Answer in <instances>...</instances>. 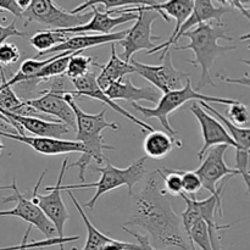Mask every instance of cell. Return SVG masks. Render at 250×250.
I'll return each mask as SVG.
<instances>
[{
	"label": "cell",
	"mask_w": 250,
	"mask_h": 250,
	"mask_svg": "<svg viewBox=\"0 0 250 250\" xmlns=\"http://www.w3.org/2000/svg\"><path fill=\"white\" fill-rule=\"evenodd\" d=\"M95 78H97V75L90 71V72H88L87 75L83 76V77L76 78V80H71V82H72L73 85H75L76 90H68V93H70V94L75 98L76 97H87V98H92V99L99 100V102L104 103V104H106L107 106L111 107L114 111H116L117 114H120L121 116H124L125 119L129 120L131 122L136 124L137 126L141 127L142 132L155 131V128H153L150 125H148L146 122H144L143 120H139L138 117L133 116L131 112H128L127 110H125L124 107L120 106V105L116 104L114 100L109 99V98L106 97V94L104 93V90L100 89L99 85L97 84V81H95Z\"/></svg>",
	"instance_id": "5bb4252c"
},
{
	"label": "cell",
	"mask_w": 250,
	"mask_h": 250,
	"mask_svg": "<svg viewBox=\"0 0 250 250\" xmlns=\"http://www.w3.org/2000/svg\"><path fill=\"white\" fill-rule=\"evenodd\" d=\"M189 38L187 45L175 46V50H192L194 54V60H187L193 66H199L202 68V76L198 82L195 90L199 92L205 85H215L211 80V68L215 59L219 55L229 51L236 50V45H220L219 41L232 42L233 38L227 36L224 29V23L214 24L212 22L199 23L194 28L188 29L181 36Z\"/></svg>",
	"instance_id": "3957f363"
},
{
	"label": "cell",
	"mask_w": 250,
	"mask_h": 250,
	"mask_svg": "<svg viewBox=\"0 0 250 250\" xmlns=\"http://www.w3.org/2000/svg\"><path fill=\"white\" fill-rule=\"evenodd\" d=\"M231 7H236L247 19H250V0H232Z\"/></svg>",
	"instance_id": "74e56055"
},
{
	"label": "cell",
	"mask_w": 250,
	"mask_h": 250,
	"mask_svg": "<svg viewBox=\"0 0 250 250\" xmlns=\"http://www.w3.org/2000/svg\"><path fill=\"white\" fill-rule=\"evenodd\" d=\"M121 227L125 232H127V233L129 234V236H132L136 238L137 244L141 247V250H161V249H155L153 246H151L150 238H149L148 236H143V234L137 233V232L132 231V229H129L128 227H126V226H121Z\"/></svg>",
	"instance_id": "d590c367"
},
{
	"label": "cell",
	"mask_w": 250,
	"mask_h": 250,
	"mask_svg": "<svg viewBox=\"0 0 250 250\" xmlns=\"http://www.w3.org/2000/svg\"><path fill=\"white\" fill-rule=\"evenodd\" d=\"M110 14L121 12H134L137 14L136 22L131 28L127 29V34L122 41L119 42L122 46V60L129 61L132 56L141 50H151L155 46V41L161 38L160 36H153V23L160 17V15L153 10H146L143 6L125 7V9L112 10Z\"/></svg>",
	"instance_id": "8992f818"
},
{
	"label": "cell",
	"mask_w": 250,
	"mask_h": 250,
	"mask_svg": "<svg viewBox=\"0 0 250 250\" xmlns=\"http://www.w3.org/2000/svg\"><path fill=\"white\" fill-rule=\"evenodd\" d=\"M6 189L14 190V195L6 197L5 199H2L1 203L2 204H6V203L15 202L16 203V207L11 210H0V216L19 217V219L28 222L29 226L36 227L38 231H41L45 236L46 239L58 237L55 227L49 221L48 217L44 215L41 208L36 203L32 202L31 198H27L26 195H23L20 192L16 183V177L12 178V183L10 186H2V187H0V190Z\"/></svg>",
	"instance_id": "30bf717a"
},
{
	"label": "cell",
	"mask_w": 250,
	"mask_h": 250,
	"mask_svg": "<svg viewBox=\"0 0 250 250\" xmlns=\"http://www.w3.org/2000/svg\"><path fill=\"white\" fill-rule=\"evenodd\" d=\"M220 4H222V6H229L231 7V2L232 0H217Z\"/></svg>",
	"instance_id": "b9f144b4"
},
{
	"label": "cell",
	"mask_w": 250,
	"mask_h": 250,
	"mask_svg": "<svg viewBox=\"0 0 250 250\" xmlns=\"http://www.w3.org/2000/svg\"><path fill=\"white\" fill-rule=\"evenodd\" d=\"M181 178H182L183 194L189 195L188 198H192V199L197 198V194L202 189V182L195 171L181 170Z\"/></svg>",
	"instance_id": "1f68e13d"
},
{
	"label": "cell",
	"mask_w": 250,
	"mask_h": 250,
	"mask_svg": "<svg viewBox=\"0 0 250 250\" xmlns=\"http://www.w3.org/2000/svg\"><path fill=\"white\" fill-rule=\"evenodd\" d=\"M229 121L236 126H246L249 122V112L247 105L237 100L234 104L229 105Z\"/></svg>",
	"instance_id": "d6a6232c"
},
{
	"label": "cell",
	"mask_w": 250,
	"mask_h": 250,
	"mask_svg": "<svg viewBox=\"0 0 250 250\" xmlns=\"http://www.w3.org/2000/svg\"><path fill=\"white\" fill-rule=\"evenodd\" d=\"M31 1H32V0H16L17 5H19L20 9H21L22 11H24V10H26L27 7L31 5Z\"/></svg>",
	"instance_id": "f35d334b"
},
{
	"label": "cell",
	"mask_w": 250,
	"mask_h": 250,
	"mask_svg": "<svg viewBox=\"0 0 250 250\" xmlns=\"http://www.w3.org/2000/svg\"><path fill=\"white\" fill-rule=\"evenodd\" d=\"M190 100H199V102L205 103H217V104H224V105H231L234 104L237 100L234 99H226V98H217V97H210V95L202 94L200 92H197L194 88L192 87V82L190 78L187 81L185 87L181 88L177 90H170V92L165 93L161 95L159 102L156 103L155 107H146L142 105L137 104V103H131L132 107L136 111L143 114L146 117H156L160 121L161 126L165 129L166 133L170 134L171 137H175L177 132L172 128L170 124V116L172 112H175L178 107L183 106L186 103L190 102Z\"/></svg>",
	"instance_id": "5b68a950"
},
{
	"label": "cell",
	"mask_w": 250,
	"mask_h": 250,
	"mask_svg": "<svg viewBox=\"0 0 250 250\" xmlns=\"http://www.w3.org/2000/svg\"><path fill=\"white\" fill-rule=\"evenodd\" d=\"M67 38H70L67 33L59 32L58 29H45V31H39L38 33L32 36L28 43L36 50L39 51L37 55H41V54L45 53V51L53 49L54 46L65 42Z\"/></svg>",
	"instance_id": "d4e9b609"
},
{
	"label": "cell",
	"mask_w": 250,
	"mask_h": 250,
	"mask_svg": "<svg viewBox=\"0 0 250 250\" xmlns=\"http://www.w3.org/2000/svg\"><path fill=\"white\" fill-rule=\"evenodd\" d=\"M171 48L164 49L160 56V65H146V63L138 62L133 59L129 60L134 67V73L146 78L154 85V88L164 94L170 90L183 88L190 77L189 72H183L173 66L172 59H171Z\"/></svg>",
	"instance_id": "ba28073f"
},
{
	"label": "cell",
	"mask_w": 250,
	"mask_h": 250,
	"mask_svg": "<svg viewBox=\"0 0 250 250\" xmlns=\"http://www.w3.org/2000/svg\"><path fill=\"white\" fill-rule=\"evenodd\" d=\"M2 149V144H0V150H1Z\"/></svg>",
	"instance_id": "7bdbcfd3"
},
{
	"label": "cell",
	"mask_w": 250,
	"mask_h": 250,
	"mask_svg": "<svg viewBox=\"0 0 250 250\" xmlns=\"http://www.w3.org/2000/svg\"><path fill=\"white\" fill-rule=\"evenodd\" d=\"M98 4L103 5L107 11H110L111 9L119 10L125 9L127 6H150V5L158 4V1L156 0H85L84 2L72 9L70 12L71 14H82L88 7L95 6Z\"/></svg>",
	"instance_id": "484cf974"
},
{
	"label": "cell",
	"mask_w": 250,
	"mask_h": 250,
	"mask_svg": "<svg viewBox=\"0 0 250 250\" xmlns=\"http://www.w3.org/2000/svg\"><path fill=\"white\" fill-rule=\"evenodd\" d=\"M94 65V58L92 56H84L81 53H75L70 58L66 67V77L70 80H76L90 72V67Z\"/></svg>",
	"instance_id": "83f0119b"
},
{
	"label": "cell",
	"mask_w": 250,
	"mask_h": 250,
	"mask_svg": "<svg viewBox=\"0 0 250 250\" xmlns=\"http://www.w3.org/2000/svg\"><path fill=\"white\" fill-rule=\"evenodd\" d=\"M92 12L71 14L55 4L53 0H32L31 5L22 12L24 24L31 22L50 27L53 29H65L81 26L89 21Z\"/></svg>",
	"instance_id": "52a82bcc"
},
{
	"label": "cell",
	"mask_w": 250,
	"mask_h": 250,
	"mask_svg": "<svg viewBox=\"0 0 250 250\" xmlns=\"http://www.w3.org/2000/svg\"><path fill=\"white\" fill-rule=\"evenodd\" d=\"M62 97L63 100L70 105L73 115H75L76 128H77L76 141L84 146V151L81 154L80 159L76 163L68 165L67 168H78L80 181L84 183L85 170L90 165V163L95 161L98 165H100L107 160L106 156L104 155L105 149L107 150L115 149L114 146L105 144L104 138H103V131L106 128L119 131L120 127L115 122H109L105 119L106 109H103L99 114H87L78 106L75 97H72L68 90H62Z\"/></svg>",
	"instance_id": "7a4b0ae2"
},
{
	"label": "cell",
	"mask_w": 250,
	"mask_h": 250,
	"mask_svg": "<svg viewBox=\"0 0 250 250\" xmlns=\"http://www.w3.org/2000/svg\"><path fill=\"white\" fill-rule=\"evenodd\" d=\"M94 66L99 67L100 73L97 76L95 81L100 89L105 90L111 83L121 81L122 78L134 73V67L131 61H125L117 55L115 43H111V56L105 65H99L94 62Z\"/></svg>",
	"instance_id": "7402d4cb"
},
{
	"label": "cell",
	"mask_w": 250,
	"mask_h": 250,
	"mask_svg": "<svg viewBox=\"0 0 250 250\" xmlns=\"http://www.w3.org/2000/svg\"><path fill=\"white\" fill-rule=\"evenodd\" d=\"M188 243H189L190 250H197L195 246L199 247L202 250H212L208 227L203 220H198L193 225L189 236H188Z\"/></svg>",
	"instance_id": "f1b7e54d"
},
{
	"label": "cell",
	"mask_w": 250,
	"mask_h": 250,
	"mask_svg": "<svg viewBox=\"0 0 250 250\" xmlns=\"http://www.w3.org/2000/svg\"><path fill=\"white\" fill-rule=\"evenodd\" d=\"M122 226H139L153 239L155 249L177 248L190 250L182 232L181 217L173 211L159 170L149 175L144 189L134 198V210L131 220Z\"/></svg>",
	"instance_id": "6da1fadb"
},
{
	"label": "cell",
	"mask_w": 250,
	"mask_h": 250,
	"mask_svg": "<svg viewBox=\"0 0 250 250\" xmlns=\"http://www.w3.org/2000/svg\"><path fill=\"white\" fill-rule=\"evenodd\" d=\"M0 14H4V11H1V10H0Z\"/></svg>",
	"instance_id": "ee69618b"
},
{
	"label": "cell",
	"mask_w": 250,
	"mask_h": 250,
	"mask_svg": "<svg viewBox=\"0 0 250 250\" xmlns=\"http://www.w3.org/2000/svg\"><path fill=\"white\" fill-rule=\"evenodd\" d=\"M11 37H27V33L26 32L19 31L16 28V21H12L7 26L0 24V45L5 43L6 39L11 38Z\"/></svg>",
	"instance_id": "e575fe53"
},
{
	"label": "cell",
	"mask_w": 250,
	"mask_h": 250,
	"mask_svg": "<svg viewBox=\"0 0 250 250\" xmlns=\"http://www.w3.org/2000/svg\"><path fill=\"white\" fill-rule=\"evenodd\" d=\"M190 112L195 116L200 126V129H202L203 142L204 143H203L202 149L198 151V159L200 161L205 156V153L212 146H227L229 148H237L236 143L229 134V132L226 131L224 125L216 117L207 112L204 107H202L197 103H193L190 105Z\"/></svg>",
	"instance_id": "4fadbf2b"
},
{
	"label": "cell",
	"mask_w": 250,
	"mask_h": 250,
	"mask_svg": "<svg viewBox=\"0 0 250 250\" xmlns=\"http://www.w3.org/2000/svg\"><path fill=\"white\" fill-rule=\"evenodd\" d=\"M146 158L137 159L136 161L131 164L126 168H119L111 165V163L107 159L105 163L106 166L103 168H97L98 172H100V180L98 182L92 183H81V185H61V190H71V189H88V188H97V192L90 198L89 202L85 203L82 208H88L93 210L97 205V202L106 193L111 190L117 189V188L126 186L128 189V195H133V187L138 182H141L146 175Z\"/></svg>",
	"instance_id": "277c9868"
},
{
	"label": "cell",
	"mask_w": 250,
	"mask_h": 250,
	"mask_svg": "<svg viewBox=\"0 0 250 250\" xmlns=\"http://www.w3.org/2000/svg\"><path fill=\"white\" fill-rule=\"evenodd\" d=\"M66 192L68 193V197H70L71 202H72V204L75 205V208L77 209V211L80 212L81 217H82L83 222H84L85 229H87V241H85V244H84V247H83V249H81V250H103L105 247L109 246V244H111L115 239L111 238V237L106 236V234H104L103 232H100L99 229H98L97 227H95L94 225L89 221L88 216L85 215L84 210H83L82 205L78 203V200L76 199V197L73 195V193L71 192V190H66ZM73 250H76V249H73Z\"/></svg>",
	"instance_id": "cb8c5ba5"
},
{
	"label": "cell",
	"mask_w": 250,
	"mask_h": 250,
	"mask_svg": "<svg viewBox=\"0 0 250 250\" xmlns=\"http://www.w3.org/2000/svg\"><path fill=\"white\" fill-rule=\"evenodd\" d=\"M22 247V243L19 246H11V247H4V248H0V250H20Z\"/></svg>",
	"instance_id": "ab89813d"
},
{
	"label": "cell",
	"mask_w": 250,
	"mask_h": 250,
	"mask_svg": "<svg viewBox=\"0 0 250 250\" xmlns=\"http://www.w3.org/2000/svg\"><path fill=\"white\" fill-rule=\"evenodd\" d=\"M21 58V51L14 43H2L0 45V67L16 63Z\"/></svg>",
	"instance_id": "836d02e7"
},
{
	"label": "cell",
	"mask_w": 250,
	"mask_h": 250,
	"mask_svg": "<svg viewBox=\"0 0 250 250\" xmlns=\"http://www.w3.org/2000/svg\"><path fill=\"white\" fill-rule=\"evenodd\" d=\"M229 146H216L210 148L207 151V156L203 158V163L195 170V173L199 176L202 188L211 193V195L221 198V193L224 190L225 183L221 187H217V183L226 176H239L236 168H231L225 163V154Z\"/></svg>",
	"instance_id": "8fae6325"
},
{
	"label": "cell",
	"mask_w": 250,
	"mask_h": 250,
	"mask_svg": "<svg viewBox=\"0 0 250 250\" xmlns=\"http://www.w3.org/2000/svg\"><path fill=\"white\" fill-rule=\"evenodd\" d=\"M106 97L111 100L122 99L128 103L146 102L158 103L161 93L154 87H136L128 77L122 78L121 81L111 83L104 90Z\"/></svg>",
	"instance_id": "ffe728a7"
},
{
	"label": "cell",
	"mask_w": 250,
	"mask_h": 250,
	"mask_svg": "<svg viewBox=\"0 0 250 250\" xmlns=\"http://www.w3.org/2000/svg\"><path fill=\"white\" fill-rule=\"evenodd\" d=\"M161 178H163L164 190L171 195H181L182 190V178H181V170L176 168L163 167L159 168Z\"/></svg>",
	"instance_id": "4dcf8cb0"
},
{
	"label": "cell",
	"mask_w": 250,
	"mask_h": 250,
	"mask_svg": "<svg viewBox=\"0 0 250 250\" xmlns=\"http://www.w3.org/2000/svg\"><path fill=\"white\" fill-rule=\"evenodd\" d=\"M193 6H194V0H166V1L158 2V4L150 5V6H143L146 10H153V11L158 12L160 17H163L166 22L170 21V17L176 20V27L170 38L164 43L155 45L151 50L146 51V55H151V54L164 50V49L171 48V43L180 31L181 26L192 14Z\"/></svg>",
	"instance_id": "2e32d148"
},
{
	"label": "cell",
	"mask_w": 250,
	"mask_h": 250,
	"mask_svg": "<svg viewBox=\"0 0 250 250\" xmlns=\"http://www.w3.org/2000/svg\"><path fill=\"white\" fill-rule=\"evenodd\" d=\"M32 231V226H28L26 233H24L23 239H22V247L20 250H28L33 248H46V247H53V246H59L60 247V250H63V246L66 243H71V242H75L80 239V236H71V237H63V238H59V237H55V238H49L44 239V241L39 242H32V243H28V237L29 233Z\"/></svg>",
	"instance_id": "f546056e"
},
{
	"label": "cell",
	"mask_w": 250,
	"mask_h": 250,
	"mask_svg": "<svg viewBox=\"0 0 250 250\" xmlns=\"http://www.w3.org/2000/svg\"><path fill=\"white\" fill-rule=\"evenodd\" d=\"M67 163L68 159H65L61 166L60 173H59L58 182L55 186H49L45 187L46 192H49V194L42 195L38 194V188L41 186L43 177L45 176L46 171L42 172L41 177L38 178V182L34 186L33 194H32V202L36 203L39 208H41L42 211L44 212L46 217H48L49 221L53 224V226L55 227L56 233H58L59 238H63V229H65L66 222L70 219V214H68L67 209H66V205L63 203L62 197H61V185H62V178L65 175V171L67 170Z\"/></svg>",
	"instance_id": "9c48e42d"
},
{
	"label": "cell",
	"mask_w": 250,
	"mask_h": 250,
	"mask_svg": "<svg viewBox=\"0 0 250 250\" xmlns=\"http://www.w3.org/2000/svg\"><path fill=\"white\" fill-rule=\"evenodd\" d=\"M127 34V29L119 32H111L107 34H80V36H73L66 39L65 42L60 43L59 45L54 46L50 50L45 51V53L37 55L36 59L41 58V56L49 55V54L55 53H82L85 49L93 48V46H99L103 44H111L115 42H120L125 38Z\"/></svg>",
	"instance_id": "d6986e66"
},
{
	"label": "cell",
	"mask_w": 250,
	"mask_h": 250,
	"mask_svg": "<svg viewBox=\"0 0 250 250\" xmlns=\"http://www.w3.org/2000/svg\"><path fill=\"white\" fill-rule=\"evenodd\" d=\"M5 117L10 120L15 125L19 133L24 134L22 129H27L29 133L34 134V137H46V138L61 139L63 134L70 132V127L62 122H54L50 120H44L43 117L36 116H22V115L11 114V112L0 111Z\"/></svg>",
	"instance_id": "ac0fdd59"
},
{
	"label": "cell",
	"mask_w": 250,
	"mask_h": 250,
	"mask_svg": "<svg viewBox=\"0 0 250 250\" xmlns=\"http://www.w3.org/2000/svg\"><path fill=\"white\" fill-rule=\"evenodd\" d=\"M62 90V81L58 80L53 83L50 89L41 92V97L24 100V103L39 114L58 117L59 122L76 128L75 115L70 105L63 100Z\"/></svg>",
	"instance_id": "7c38bea8"
},
{
	"label": "cell",
	"mask_w": 250,
	"mask_h": 250,
	"mask_svg": "<svg viewBox=\"0 0 250 250\" xmlns=\"http://www.w3.org/2000/svg\"><path fill=\"white\" fill-rule=\"evenodd\" d=\"M0 10L1 11H7L10 14H12L14 16L21 19L22 16V10L20 9V6L17 5L16 0H0Z\"/></svg>",
	"instance_id": "8d00e7d4"
},
{
	"label": "cell",
	"mask_w": 250,
	"mask_h": 250,
	"mask_svg": "<svg viewBox=\"0 0 250 250\" xmlns=\"http://www.w3.org/2000/svg\"><path fill=\"white\" fill-rule=\"evenodd\" d=\"M0 120H1V121H5V122H6V124L11 125V126H12V127H15V125H14V124H12V122H11V121H10V120H9V119H7V117H5V116H4V115H2V114H1V112H0ZM15 128H16V127H15ZM16 129H17V128H16Z\"/></svg>",
	"instance_id": "60d3db41"
},
{
	"label": "cell",
	"mask_w": 250,
	"mask_h": 250,
	"mask_svg": "<svg viewBox=\"0 0 250 250\" xmlns=\"http://www.w3.org/2000/svg\"><path fill=\"white\" fill-rule=\"evenodd\" d=\"M0 136L27 144L34 151L43 155H61V154L71 153L82 154L84 151V146L77 141H65V139L46 138V137H28L24 134L7 133V132H0Z\"/></svg>",
	"instance_id": "9a60e30c"
},
{
	"label": "cell",
	"mask_w": 250,
	"mask_h": 250,
	"mask_svg": "<svg viewBox=\"0 0 250 250\" xmlns=\"http://www.w3.org/2000/svg\"><path fill=\"white\" fill-rule=\"evenodd\" d=\"M137 16L138 15L134 12H121V14H117V16H111L109 11L102 12L95 6H92V17L89 19V21L81 26L58 29V31L67 34H84L94 33V32L100 34H107L111 33L112 29L116 28L120 24L136 21Z\"/></svg>",
	"instance_id": "e0dca14e"
},
{
	"label": "cell",
	"mask_w": 250,
	"mask_h": 250,
	"mask_svg": "<svg viewBox=\"0 0 250 250\" xmlns=\"http://www.w3.org/2000/svg\"><path fill=\"white\" fill-rule=\"evenodd\" d=\"M72 55L73 54H71V55L62 56V58H58L55 55L49 58L46 65L37 75V83L39 84L41 82H45V81L51 80V78H58L61 75H63L66 71V67H67L68 60H70V58Z\"/></svg>",
	"instance_id": "4316f807"
},
{
	"label": "cell",
	"mask_w": 250,
	"mask_h": 250,
	"mask_svg": "<svg viewBox=\"0 0 250 250\" xmlns=\"http://www.w3.org/2000/svg\"><path fill=\"white\" fill-rule=\"evenodd\" d=\"M231 10L232 7L229 6H215V5L212 4V0H194V6H193L192 14H190L189 17L186 20L185 23L181 26L180 31H178L175 39H173L172 43H171V46H172L173 44L177 43L178 39L181 38V36H182L185 32L193 28V27L197 26V24L211 21H215L216 23L221 24L224 15H226L227 12H229Z\"/></svg>",
	"instance_id": "44dd1931"
},
{
	"label": "cell",
	"mask_w": 250,
	"mask_h": 250,
	"mask_svg": "<svg viewBox=\"0 0 250 250\" xmlns=\"http://www.w3.org/2000/svg\"><path fill=\"white\" fill-rule=\"evenodd\" d=\"M175 146L181 148L183 143L164 131L149 132L143 142V149L146 156L154 160H161L167 156Z\"/></svg>",
	"instance_id": "603a6c76"
}]
</instances>
